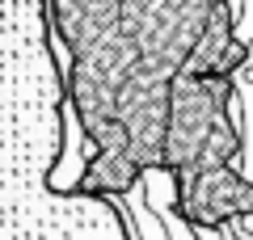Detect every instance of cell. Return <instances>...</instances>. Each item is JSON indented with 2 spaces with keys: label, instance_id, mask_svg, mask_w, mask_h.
Instances as JSON below:
<instances>
[{
  "label": "cell",
  "instance_id": "6da1fadb",
  "mask_svg": "<svg viewBox=\"0 0 253 240\" xmlns=\"http://www.w3.org/2000/svg\"><path fill=\"white\" fill-rule=\"evenodd\" d=\"M245 114L236 76H190L177 72L169 80V126H165L161 169L190 173L203 169V152L219 126Z\"/></svg>",
  "mask_w": 253,
  "mask_h": 240
},
{
  "label": "cell",
  "instance_id": "7a4b0ae2",
  "mask_svg": "<svg viewBox=\"0 0 253 240\" xmlns=\"http://www.w3.org/2000/svg\"><path fill=\"white\" fill-rule=\"evenodd\" d=\"M215 0H123L118 26L139 46L148 72L173 80L190 59Z\"/></svg>",
  "mask_w": 253,
  "mask_h": 240
},
{
  "label": "cell",
  "instance_id": "3957f363",
  "mask_svg": "<svg viewBox=\"0 0 253 240\" xmlns=\"http://www.w3.org/2000/svg\"><path fill=\"white\" fill-rule=\"evenodd\" d=\"M173 211L190 228H228L253 215V177L236 164L173 173Z\"/></svg>",
  "mask_w": 253,
  "mask_h": 240
},
{
  "label": "cell",
  "instance_id": "277c9868",
  "mask_svg": "<svg viewBox=\"0 0 253 240\" xmlns=\"http://www.w3.org/2000/svg\"><path fill=\"white\" fill-rule=\"evenodd\" d=\"M118 122L126 131V152L144 169H161L165 126H169V80L139 68L118 89Z\"/></svg>",
  "mask_w": 253,
  "mask_h": 240
},
{
  "label": "cell",
  "instance_id": "5b68a950",
  "mask_svg": "<svg viewBox=\"0 0 253 240\" xmlns=\"http://www.w3.org/2000/svg\"><path fill=\"white\" fill-rule=\"evenodd\" d=\"M46 13H51V30L63 42V51L76 55L118 26L123 0H46Z\"/></svg>",
  "mask_w": 253,
  "mask_h": 240
},
{
  "label": "cell",
  "instance_id": "8992f818",
  "mask_svg": "<svg viewBox=\"0 0 253 240\" xmlns=\"http://www.w3.org/2000/svg\"><path fill=\"white\" fill-rule=\"evenodd\" d=\"M144 164L126 148H93V156L84 160V169L76 173L72 181V194H84V198H126L131 190L144 181Z\"/></svg>",
  "mask_w": 253,
  "mask_h": 240
},
{
  "label": "cell",
  "instance_id": "52a82bcc",
  "mask_svg": "<svg viewBox=\"0 0 253 240\" xmlns=\"http://www.w3.org/2000/svg\"><path fill=\"white\" fill-rule=\"evenodd\" d=\"M241 223H245V228H253V215H249V219H241Z\"/></svg>",
  "mask_w": 253,
  "mask_h": 240
},
{
  "label": "cell",
  "instance_id": "ba28073f",
  "mask_svg": "<svg viewBox=\"0 0 253 240\" xmlns=\"http://www.w3.org/2000/svg\"><path fill=\"white\" fill-rule=\"evenodd\" d=\"M224 236H228V228H224ZM228 240H232V236H228Z\"/></svg>",
  "mask_w": 253,
  "mask_h": 240
}]
</instances>
